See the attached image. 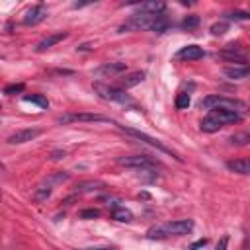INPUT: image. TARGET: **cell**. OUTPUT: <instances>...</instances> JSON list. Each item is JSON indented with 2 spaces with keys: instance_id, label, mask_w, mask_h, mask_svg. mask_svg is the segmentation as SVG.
Listing matches in <instances>:
<instances>
[{
  "instance_id": "cb8c5ba5",
  "label": "cell",
  "mask_w": 250,
  "mask_h": 250,
  "mask_svg": "<svg viewBox=\"0 0 250 250\" xmlns=\"http://www.w3.org/2000/svg\"><path fill=\"white\" fill-rule=\"evenodd\" d=\"M23 102H27V104H35V105H39L41 109H47V107H49V102H47V98H43L41 94L23 96Z\"/></svg>"
},
{
  "instance_id": "d6986e66",
  "label": "cell",
  "mask_w": 250,
  "mask_h": 250,
  "mask_svg": "<svg viewBox=\"0 0 250 250\" xmlns=\"http://www.w3.org/2000/svg\"><path fill=\"white\" fill-rule=\"evenodd\" d=\"M105 184L102 182H96V180H90V182H80L76 186V193H90V191H98V189H104Z\"/></svg>"
},
{
  "instance_id": "83f0119b",
  "label": "cell",
  "mask_w": 250,
  "mask_h": 250,
  "mask_svg": "<svg viewBox=\"0 0 250 250\" xmlns=\"http://www.w3.org/2000/svg\"><path fill=\"white\" fill-rule=\"evenodd\" d=\"M96 217H100L98 209H82L80 211V219H96Z\"/></svg>"
},
{
  "instance_id": "836d02e7",
  "label": "cell",
  "mask_w": 250,
  "mask_h": 250,
  "mask_svg": "<svg viewBox=\"0 0 250 250\" xmlns=\"http://www.w3.org/2000/svg\"><path fill=\"white\" fill-rule=\"evenodd\" d=\"M53 158H55V160H59V158H64V152L57 150V152H53Z\"/></svg>"
},
{
  "instance_id": "52a82bcc",
  "label": "cell",
  "mask_w": 250,
  "mask_h": 250,
  "mask_svg": "<svg viewBox=\"0 0 250 250\" xmlns=\"http://www.w3.org/2000/svg\"><path fill=\"white\" fill-rule=\"evenodd\" d=\"M223 74L230 80H244V78H250V64L244 62V64H232V66H225L223 68Z\"/></svg>"
},
{
  "instance_id": "d6a6232c",
  "label": "cell",
  "mask_w": 250,
  "mask_h": 250,
  "mask_svg": "<svg viewBox=\"0 0 250 250\" xmlns=\"http://www.w3.org/2000/svg\"><path fill=\"white\" fill-rule=\"evenodd\" d=\"M84 250H117L115 246H100V248H84Z\"/></svg>"
},
{
  "instance_id": "f1b7e54d",
  "label": "cell",
  "mask_w": 250,
  "mask_h": 250,
  "mask_svg": "<svg viewBox=\"0 0 250 250\" xmlns=\"http://www.w3.org/2000/svg\"><path fill=\"white\" fill-rule=\"evenodd\" d=\"M16 92H23V84H10L4 88V94H8V96H12Z\"/></svg>"
},
{
  "instance_id": "ac0fdd59",
  "label": "cell",
  "mask_w": 250,
  "mask_h": 250,
  "mask_svg": "<svg viewBox=\"0 0 250 250\" xmlns=\"http://www.w3.org/2000/svg\"><path fill=\"white\" fill-rule=\"evenodd\" d=\"M211 113L223 123V125H229V123H238L242 119V115H236L232 111H225V109H211Z\"/></svg>"
},
{
  "instance_id": "e0dca14e",
  "label": "cell",
  "mask_w": 250,
  "mask_h": 250,
  "mask_svg": "<svg viewBox=\"0 0 250 250\" xmlns=\"http://www.w3.org/2000/svg\"><path fill=\"white\" fill-rule=\"evenodd\" d=\"M53 186H55V182H53L51 178H49L47 182H43L41 186H37V188H35V191H33V199H35V201H45V199L51 195Z\"/></svg>"
},
{
  "instance_id": "2e32d148",
  "label": "cell",
  "mask_w": 250,
  "mask_h": 250,
  "mask_svg": "<svg viewBox=\"0 0 250 250\" xmlns=\"http://www.w3.org/2000/svg\"><path fill=\"white\" fill-rule=\"evenodd\" d=\"M199 127H201V131H205V133H215V131H219L221 127H225L211 111H209V115L207 117H203L201 119V123H199Z\"/></svg>"
},
{
  "instance_id": "44dd1931",
  "label": "cell",
  "mask_w": 250,
  "mask_h": 250,
  "mask_svg": "<svg viewBox=\"0 0 250 250\" xmlns=\"http://www.w3.org/2000/svg\"><path fill=\"white\" fill-rule=\"evenodd\" d=\"M229 143L232 146H246L250 145V133L248 131H240V133H234L229 137Z\"/></svg>"
},
{
  "instance_id": "6da1fadb",
  "label": "cell",
  "mask_w": 250,
  "mask_h": 250,
  "mask_svg": "<svg viewBox=\"0 0 250 250\" xmlns=\"http://www.w3.org/2000/svg\"><path fill=\"white\" fill-rule=\"evenodd\" d=\"M199 107L205 109H225V111H232L236 115H244L248 113V104L236 98H229V96H207L199 102Z\"/></svg>"
},
{
  "instance_id": "30bf717a",
  "label": "cell",
  "mask_w": 250,
  "mask_h": 250,
  "mask_svg": "<svg viewBox=\"0 0 250 250\" xmlns=\"http://www.w3.org/2000/svg\"><path fill=\"white\" fill-rule=\"evenodd\" d=\"M39 129H20L16 133H12L8 137V143L10 145H21V143H27V141H33L35 137H39Z\"/></svg>"
},
{
  "instance_id": "277c9868",
  "label": "cell",
  "mask_w": 250,
  "mask_h": 250,
  "mask_svg": "<svg viewBox=\"0 0 250 250\" xmlns=\"http://www.w3.org/2000/svg\"><path fill=\"white\" fill-rule=\"evenodd\" d=\"M117 164L119 166H125V168H135V170H146V168H156L158 162L146 154H133V156H121L117 158Z\"/></svg>"
},
{
  "instance_id": "603a6c76",
  "label": "cell",
  "mask_w": 250,
  "mask_h": 250,
  "mask_svg": "<svg viewBox=\"0 0 250 250\" xmlns=\"http://www.w3.org/2000/svg\"><path fill=\"white\" fill-rule=\"evenodd\" d=\"M111 217H113L115 221H119V223H129V221H133V213H131L129 209H125V207H117V209H113Z\"/></svg>"
},
{
  "instance_id": "4fadbf2b",
  "label": "cell",
  "mask_w": 250,
  "mask_h": 250,
  "mask_svg": "<svg viewBox=\"0 0 250 250\" xmlns=\"http://www.w3.org/2000/svg\"><path fill=\"white\" fill-rule=\"evenodd\" d=\"M139 12H146V14H164L166 4L158 2V0H150V2H141V4H133Z\"/></svg>"
},
{
  "instance_id": "e575fe53",
  "label": "cell",
  "mask_w": 250,
  "mask_h": 250,
  "mask_svg": "<svg viewBox=\"0 0 250 250\" xmlns=\"http://www.w3.org/2000/svg\"><path fill=\"white\" fill-rule=\"evenodd\" d=\"M78 49H80V51H88V49H92V47H90V45H88V43H84V45H80V47H78Z\"/></svg>"
},
{
  "instance_id": "ba28073f",
  "label": "cell",
  "mask_w": 250,
  "mask_h": 250,
  "mask_svg": "<svg viewBox=\"0 0 250 250\" xmlns=\"http://www.w3.org/2000/svg\"><path fill=\"white\" fill-rule=\"evenodd\" d=\"M45 18H47V8H45L43 4H37V6L29 8V10L25 12L23 23H25V25H37V23L43 21Z\"/></svg>"
},
{
  "instance_id": "8992f818",
  "label": "cell",
  "mask_w": 250,
  "mask_h": 250,
  "mask_svg": "<svg viewBox=\"0 0 250 250\" xmlns=\"http://www.w3.org/2000/svg\"><path fill=\"white\" fill-rule=\"evenodd\" d=\"M74 121H109V117L100 113H64L57 117V123H74Z\"/></svg>"
},
{
  "instance_id": "4316f807",
  "label": "cell",
  "mask_w": 250,
  "mask_h": 250,
  "mask_svg": "<svg viewBox=\"0 0 250 250\" xmlns=\"http://www.w3.org/2000/svg\"><path fill=\"white\" fill-rule=\"evenodd\" d=\"M227 27H229V25H227L225 21H219V23H213V25H211V33H213V35H223V33L227 31Z\"/></svg>"
},
{
  "instance_id": "1f68e13d",
  "label": "cell",
  "mask_w": 250,
  "mask_h": 250,
  "mask_svg": "<svg viewBox=\"0 0 250 250\" xmlns=\"http://www.w3.org/2000/svg\"><path fill=\"white\" fill-rule=\"evenodd\" d=\"M205 244H207V240H205V238H199L197 242H193V244L189 246V250H197V248H201V246H205Z\"/></svg>"
},
{
  "instance_id": "ffe728a7",
  "label": "cell",
  "mask_w": 250,
  "mask_h": 250,
  "mask_svg": "<svg viewBox=\"0 0 250 250\" xmlns=\"http://www.w3.org/2000/svg\"><path fill=\"white\" fill-rule=\"evenodd\" d=\"M143 80H145V72H131V74H127L125 78H121V88L125 90V88L137 86V84H141Z\"/></svg>"
},
{
  "instance_id": "5bb4252c",
  "label": "cell",
  "mask_w": 250,
  "mask_h": 250,
  "mask_svg": "<svg viewBox=\"0 0 250 250\" xmlns=\"http://www.w3.org/2000/svg\"><path fill=\"white\" fill-rule=\"evenodd\" d=\"M64 37H66V33H64V31H61V33H53V35H47L45 39H41V41L35 45V51H37V53H43V51L51 49L53 45H57L59 41H62Z\"/></svg>"
},
{
  "instance_id": "5b68a950",
  "label": "cell",
  "mask_w": 250,
  "mask_h": 250,
  "mask_svg": "<svg viewBox=\"0 0 250 250\" xmlns=\"http://www.w3.org/2000/svg\"><path fill=\"white\" fill-rule=\"evenodd\" d=\"M119 129H121V131H125L127 135H131V137H135V139H139V141H143V143H146V145H150V146L158 148L160 152H166V154H170V156H174V158H178V160H180V156H176V152H172V148H168V146H166V145H162L160 141L152 139L150 135H146V133H143V131H137V129H131V127H125V125H119Z\"/></svg>"
},
{
  "instance_id": "3957f363",
  "label": "cell",
  "mask_w": 250,
  "mask_h": 250,
  "mask_svg": "<svg viewBox=\"0 0 250 250\" xmlns=\"http://www.w3.org/2000/svg\"><path fill=\"white\" fill-rule=\"evenodd\" d=\"M94 90L98 92L100 98L104 100H109V102H117V104H131V96L125 94L123 88H113V86H107V84H102V82H94Z\"/></svg>"
},
{
  "instance_id": "d4e9b609",
  "label": "cell",
  "mask_w": 250,
  "mask_h": 250,
  "mask_svg": "<svg viewBox=\"0 0 250 250\" xmlns=\"http://www.w3.org/2000/svg\"><path fill=\"white\" fill-rule=\"evenodd\" d=\"M176 109H186L188 105H189V96L186 94V92H180L178 96H176Z\"/></svg>"
},
{
  "instance_id": "9c48e42d",
  "label": "cell",
  "mask_w": 250,
  "mask_h": 250,
  "mask_svg": "<svg viewBox=\"0 0 250 250\" xmlns=\"http://www.w3.org/2000/svg\"><path fill=\"white\" fill-rule=\"evenodd\" d=\"M205 55V51L199 47V45H186L182 47L178 53H176V59L178 61H197Z\"/></svg>"
},
{
  "instance_id": "f546056e",
  "label": "cell",
  "mask_w": 250,
  "mask_h": 250,
  "mask_svg": "<svg viewBox=\"0 0 250 250\" xmlns=\"http://www.w3.org/2000/svg\"><path fill=\"white\" fill-rule=\"evenodd\" d=\"M227 18H230V20H250V14H246V12H229Z\"/></svg>"
},
{
  "instance_id": "484cf974",
  "label": "cell",
  "mask_w": 250,
  "mask_h": 250,
  "mask_svg": "<svg viewBox=\"0 0 250 250\" xmlns=\"http://www.w3.org/2000/svg\"><path fill=\"white\" fill-rule=\"evenodd\" d=\"M199 25V18L197 16H188L184 21H182V27H186V29H193V27H197Z\"/></svg>"
},
{
  "instance_id": "4dcf8cb0",
  "label": "cell",
  "mask_w": 250,
  "mask_h": 250,
  "mask_svg": "<svg viewBox=\"0 0 250 250\" xmlns=\"http://www.w3.org/2000/svg\"><path fill=\"white\" fill-rule=\"evenodd\" d=\"M227 244H229V236L225 234V236L219 240V244H217V248H215V250H227Z\"/></svg>"
},
{
  "instance_id": "8fae6325",
  "label": "cell",
  "mask_w": 250,
  "mask_h": 250,
  "mask_svg": "<svg viewBox=\"0 0 250 250\" xmlns=\"http://www.w3.org/2000/svg\"><path fill=\"white\" fill-rule=\"evenodd\" d=\"M125 70V62H105L102 64L100 68L94 70L96 76H105V78H111V76H117Z\"/></svg>"
},
{
  "instance_id": "7a4b0ae2",
  "label": "cell",
  "mask_w": 250,
  "mask_h": 250,
  "mask_svg": "<svg viewBox=\"0 0 250 250\" xmlns=\"http://www.w3.org/2000/svg\"><path fill=\"white\" fill-rule=\"evenodd\" d=\"M193 230V221L191 219H180V221H170L158 227H150L146 230L148 238H166V236H182Z\"/></svg>"
},
{
  "instance_id": "7402d4cb",
  "label": "cell",
  "mask_w": 250,
  "mask_h": 250,
  "mask_svg": "<svg viewBox=\"0 0 250 250\" xmlns=\"http://www.w3.org/2000/svg\"><path fill=\"white\" fill-rule=\"evenodd\" d=\"M168 27H170L168 16H166V14H158L156 20H154V23H152V29H150V31H154V33H164Z\"/></svg>"
},
{
  "instance_id": "7c38bea8",
  "label": "cell",
  "mask_w": 250,
  "mask_h": 250,
  "mask_svg": "<svg viewBox=\"0 0 250 250\" xmlns=\"http://www.w3.org/2000/svg\"><path fill=\"white\" fill-rule=\"evenodd\" d=\"M221 57L227 59V61H234V62H238V64H244V61H246V53H244L238 45H227V47L221 51Z\"/></svg>"
},
{
  "instance_id": "9a60e30c",
  "label": "cell",
  "mask_w": 250,
  "mask_h": 250,
  "mask_svg": "<svg viewBox=\"0 0 250 250\" xmlns=\"http://www.w3.org/2000/svg\"><path fill=\"white\" fill-rule=\"evenodd\" d=\"M227 168L236 172V174H244L250 176V158H236V160H229Z\"/></svg>"
}]
</instances>
